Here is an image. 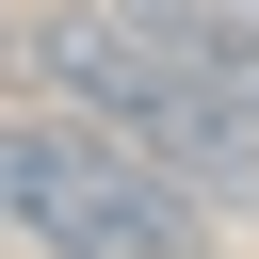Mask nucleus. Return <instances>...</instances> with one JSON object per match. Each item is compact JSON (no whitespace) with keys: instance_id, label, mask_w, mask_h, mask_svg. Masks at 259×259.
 <instances>
[{"instance_id":"1","label":"nucleus","mask_w":259,"mask_h":259,"mask_svg":"<svg viewBox=\"0 0 259 259\" xmlns=\"http://www.w3.org/2000/svg\"><path fill=\"white\" fill-rule=\"evenodd\" d=\"M16 81H32L49 113H81V130H113V146H146V162L194 178L210 210L259 194V113H227V81H210L178 32L113 16V0H49V16H16Z\"/></svg>"},{"instance_id":"4","label":"nucleus","mask_w":259,"mask_h":259,"mask_svg":"<svg viewBox=\"0 0 259 259\" xmlns=\"http://www.w3.org/2000/svg\"><path fill=\"white\" fill-rule=\"evenodd\" d=\"M0 81H16V0H0Z\"/></svg>"},{"instance_id":"3","label":"nucleus","mask_w":259,"mask_h":259,"mask_svg":"<svg viewBox=\"0 0 259 259\" xmlns=\"http://www.w3.org/2000/svg\"><path fill=\"white\" fill-rule=\"evenodd\" d=\"M113 16H146L178 49H259V0H113Z\"/></svg>"},{"instance_id":"2","label":"nucleus","mask_w":259,"mask_h":259,"mask_svg":"<svg viewBox=\"0 0 259 259\" xmlns=\"http://www.w3.org/2000/svg\"><path fill=\"white\" fill-rule=\"evenodd\" d=\"M0 243H32V259H210V194L162 178L146 146L49 113V97L32 113L0 97Z\"/></svg>"}]
</instances>
